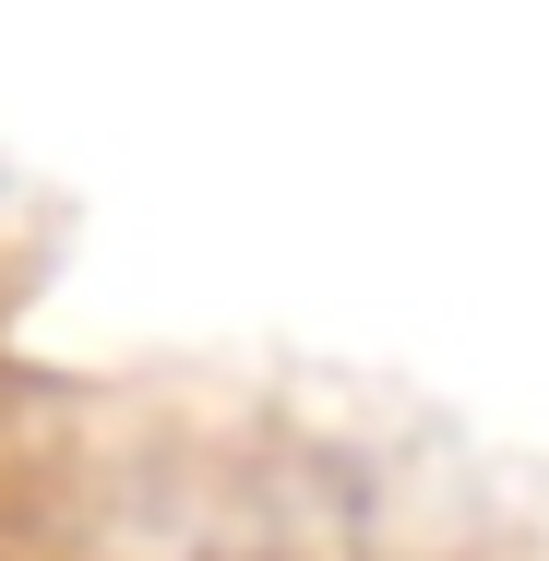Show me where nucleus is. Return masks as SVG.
Instances as JSON below:
<instances>
[]
</instances>
